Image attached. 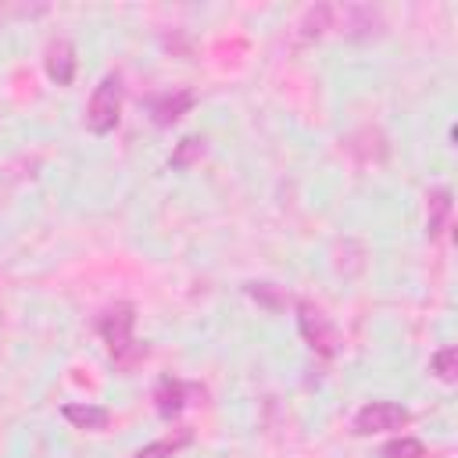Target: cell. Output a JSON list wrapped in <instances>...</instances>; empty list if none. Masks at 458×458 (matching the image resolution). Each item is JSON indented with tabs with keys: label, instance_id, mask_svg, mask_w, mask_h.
I'll list each match as a JSON object with an SVG mask.
<instances>
[{
	"label": "cell",
	"instance_id": "obj_1",
	"mask_svg": "<svg viewBox=\"0 0 458 458\" xmlns=\"http://www.w3.org/2000/svg\"><path fill=\"white\" fill-rule=\"evenodd\" d=\"M132 326H136V304L132 301H114L100 315V326H97L100 329V340L107 344V351H111V358H114V365L122 372L136 369L150 354V347L132 336Z\"/></svg>",
	"mask_w": 458,
	"mask_h": 458
},
{
	"label": "cell",
	"instance_id": "obj_2",
	"mask_svg": "<svg viewBox=\"0 0 458 458\" xmlns=\"http://www.w3.org/2000/svg\"><path fill=\"white\" fill-rule=\"evenodd\" d=\"M118 118H122V75L107 72L86 104V129L93 136H107L118 125Z\"/></svg>",
	"mask_w": 458,
	"mask_h": 458
},
{
	"label": "cell",
	"instance_id": "obj_3",
	"mask_svg": "<svg viewBox=\"0 0 458 458\" xmlns=\"http://www.w3.org/2000/svg\"><path fill=\"white\" fill-rule=\"evenodd\" d=\"M297 329H301L304 344L322 358H333L340 351V344H344L336 326L329 322V315L311 301H297Z\"/></svg>",
	"mask_w": 458,
	"mask_h": 458
},
{
	"label": "cell",
	"instance_id": "obj_4",
	"mask_svg": "<svg viewBox=\"0 0 458 458\" xmlns=\"http://www.w3.org/2000/svg\"><path fill=\"white\" fill-rule=\"evenodd\" d=\"M411 422V411L404 404L394 401H369L365 408H358L354 415V433L358 437H372V433H386V429H401Z\"/></svg>",
	"mask_w": 458,
	"mask_h": 458
},
{
	"label": "cell",
	"instance_id": "obj_5",
	"mask_svg": "<svg viewBox=\"0 0 458 458\" xmlns=\"http://www.w3.org/2000/svg\"><path fill=\"white\" fill-rule=\"evenodd\" d=\"M200 397H204L200 383H186L179 376H161L157 386H154V404H157V415L161 419H175L186 404H193Z\"/></svg>",
	"mask_w": 458,
	"mask_h": 458
},
{
	"label": "cell",
	"instance_id": "obj_6",
	"mask_svg": "<svg viewBox=\"0 0 458 458\" xmlns=\"http://www.w3.org/2000/svg\"><path fill=\"white\" fill-rule=\"evenodd\" d=\"M197 104V97H193V89H172V93H157L154 100H150V118H154V125H161V129H168V125H175L190 107Z\"/></svg>",
	"mask_w": 458,
	"mask_h": 458
},
{
	"label": "cell",
	"instance_id": "obj_7",
	"mask_svg": "<svg viewBox=\"0 0 458 458\" xmlns=\"http://www.w3.org/2000/svg\"><path fill=\"white\" fill-rule=\"evenodd\" d=\"M75 47H72V39H54L50 47H47V57H43V68H47V75H50V82H57V86H68L72 79H75Z\"/></svg>",
	"mask_w": 458,
	"mask_h": 458
},
{
	"label": "cell",
	"instance_id": "obj_8",
	"mask_svg": "<svg viewBox=\"0 0 458 458\" xmlns=\"http://www.w3.org/2000/svg\"><path fill=\"white\" fill-rule=\"evenodd\" d=\"M451 190L447 186H437V190H429L426 193V233H429V240H437V236H444V229H447V218H451Z\"/></svg>",
	"mask_w": 458,
	"mask_h": 458
},
{
	"label": "cell",
	"instance_id": "obj_9",
	"mask_svg": "<svg viewBox=\"0 0 458 458\" xmlns=\"http://www.w3.org/2000/svg\"><path fill=\"white\" fill-rule=\"evenodd\" d=\"M61 415L75 426V429H107L111 426V411L104 404H64Z\"/></svg>",
	"mask_w": 458,
	"mask_h": 458
},
{
	"label": "cell",
	"instance_id": "obj_10",
	"mask_svg": "<svg viewBox=\"0 0 458 458\" xmlns=\"http://www.w3.org/2000/svg\"><path fill=\"white\" fill-rule=\"evenodd\" d=\"M190 440H193V433H190V429H175V433H168V437H161V440H154V444L140 447L132 458H172V454H175V451H182Z\"/></svg>",
	"mask_w": 458,
	"mask_h": 458
},
{
	"label": "cell",
	"instance_id": "obj_11",
	"mask_svg": "<svg viewBox=\"0 0 458 458\" xmlns=\"http://www.w3.org/2000/svg\"><path fill=\"white\" fill-rule=\"evenodd\" d=\"M429 372L440 379V383H458V347H440L433 358H429Z\"/></svg>",
	"mask_w": 458,
	"mask_h": 458
},
{
	"label": "cell",
	"instance_id": "obj_12",
	"mask_svg": "<svg viewBox=\"0 0 458 458\" xmlns=\"http://www.w3.org/2000/svg\"><path fill=\"white\" fill-rule=\"evenodd\" d=\"M329 25H333V7H329V4L308 7V11H304V18H301V32H304V39H315V36H322Z\"/></svg>",
	"mask_w": 458,
	"mask_h": 458
},
{
	"label": "cell",
	"instance_id": "obj_13",
	"mask_svg": "<svg viewBox=\"0 0 458 458\" xmlns=\"http://www.w3.org/2000/svg\"><path fill=\"white\" fill-rule=\"evenodd\" d=\"M379 458H426V444L415 437H394L379 447Z\"/></svg>",
	"mask_w": 458,
	"mask_h": 458
},
{
	"label": "cell",
	"instance_id": "obj_14",
	"mask_svg": "<svg viewBox=\"0 0 458 458\" xmlns=\"http://www.w3.org/2000/svg\"><path fill=\"white\" fill-rule=\"evenodd\" d=\"M204 157V140L200 136H186V140H179L175 143V150H172V168H190L193 161H200Z\"/></svg>",
	"mask_w": 458,
	"mask_h": 458
},
{
	"label": "cell",
	"instance_id": "obj_15",
	"mask_svg": "<svg viewBox=\"0 0 458 458\" xmlns=\"http://www.w3.org/2000/svg\"><path fill=\"white\" fill-rule=\"evenodd\" d=\"M247 293H250L254 301H261L265 308H279V304H283V293H279L272 283H247Z\"/></svg>",
	"mask_w": 458,
	"mask_h": 458
}]
</instances>
